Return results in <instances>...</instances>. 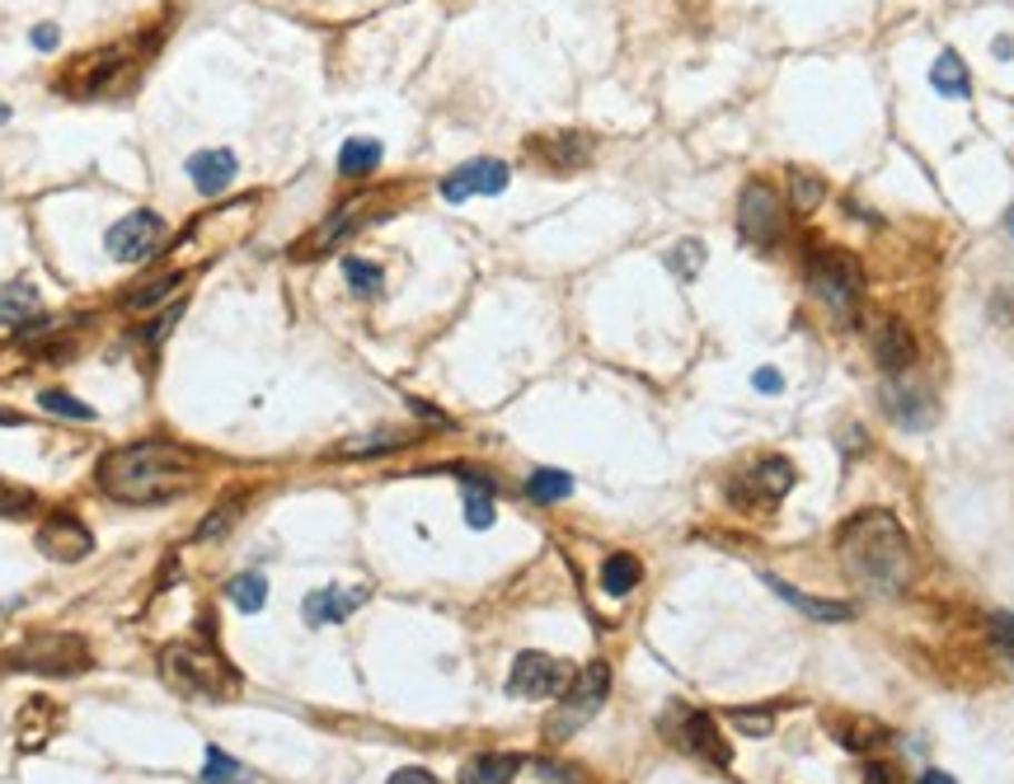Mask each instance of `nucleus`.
I'll use <instances>...</instances> for the list:
<instances>
[{
	"mask_svg": "<svg viewBox=\"0 0 1014 784\" xmlns=\"http://www.w3.org/2000/svg\"><path fill=\"white\" fill-rule=\"evenodd\" d=\"M1005 226H1010V236H1014V211H1010V221H1005Z\"/></svg>",
	"mask_w": 1014,
	"mask_h": 784,
	"instance_id": "obj_49",
	"label": "nucleus"
},
{
	"mask_svg": "<svg viewBox=\"0 0 1014 784\" xmlns=\"http://www.w3.org/2000/svg\"><path fill=\"white\" fill-rule=\"evenodd\" d=\"M517 766H521L517 756H507V752H489V756H475L470 766L460 771V780H456V784H513Z\"/></svg>",
	"mask_w": 1014,
	"mask_h": 784,
	"instance_id": "obj_23",
	"label": "nucleus"
},
{
	"mask_svg": "<svg viewBox=\"0 0 1014 784\" xmlns=\"http://www.w3.org/2000/svg\"><path fill=\"white\" fill-rule=\"evenodd\" d=\"M794 489V465L789 460H779V456H771V460H756L752 470L743 475V484H733V494L737 498H766V503H775V498H785Z\"/></svg>",
	"mask_w": 1014,
	"mask_h": 784,
	"instance_id": "obj_16",
	"label": "nucleus"
},
{
	"mask_svg": "<svg viewBox=\"0 0 1014 784\" xmlns=\"http://www.w3.org/2000/svg\"><path fill=\"white\" fill-rule=\"evenodd\" d=\"M752 386H756L760 395H779V386H785V380H779V371H775V367H760V371L752 376Z\"/></svg>",
	"mask_w": 1014,
	"mask_h": 784,
	"instance_id": "obj_40",
	"label": "nucleus"
},
{
	"mask_svg": "<svg viewBox=\"0 0 1014 784\" xmlns=\"http://www.w3.org/2000/svg\"><path fill=\"white\" fill-rule=\"evenodd\" d=\"M179 315H183V301H175V306H165V310L156 315V320H151V329H146V334H141V344H146V348H156V344H160V338H165L169 329H175V325H179Z\"/></svg>",
	"mask_w": 1014,
	"mask_h": 784,
	"instance_id": "obj_39",
	"label": "nucleus"
},
{
	"mask_svg": "<svg viewBox=\"0 0 1014 784\" xmlns=\"http://www.w3.org/2000/svg\"><path fill=\"white\" fill-rule=\"evenodd\" d=\"M930 85H935L944 99H967L972 95V76H967L958 52H940L935 57V67H930Z\"/></svg>",
	"mask_w": 1014,
	"mask_h": 784,
	"instance_id": "obj_22",
	"label": "nucleus"
},
{
	"mask_svg": "<svg viewBox=\"0 0 1014 784\" xmlns=\"http://www.w3.org/2000/svg\"><path fill=\"white\" fill-rule=\"evenodd\" d=\"M418 433H362V437H344L338 447H329V456H386V451H399V447H409Z\"/></svg>",
	"mask_w": 1014,
	"mask_h": 784,
	"instance_id": "obj_21",
	"label": "nucleus"
},
{
	"mask_svg": "<svg viewBox=\"0 0 1014 784\" xmlns=\"http://www.w3.org/2000/svg\"><path fill=\"white\" fill-rule=\"evenodd\" d=\"M921 784H958V780H954V775H944V771H925V775H921Z\"/></svg>",
	"mask_w": 1014,
	"mask_h": 784,
	"instance_id": "obj_46",
	"label": "nucleus"
},
{
	"mask_svg": "<svg viewBox=\"0 0 1014 784\" xmlns=\"http://www.w3.org/2000/svg\"><path fill=\"white\" fill-rule=\"evenodd\" d=\"M766 587L775 592V597H785L794 611H803L808 621H817V625H832V621H855V602H817V597H808V592H794L785 578H775V574H766Z\"/></svg>",
	"mask_w": 1014,
	"mask_h": 784,
	"instance_id": "obj_19",
	"label": "nucleus"
},
{
	"mask_svg": "<svg viewBox=\"0 0 1014 784\" xmlns=\"http://www.w3.org/2000/svg\"><path fill=\"white\" fill-rule=\"evenodd\" d=\"M236 156L230 151H217V146H211V151H198V156H188V179H193V188L202 198H221L226 188H230V179H236Z\"/></svg>",
	"mask_w": 1014,
	"mask_h": 784,
	"instance_id": "obj_17",
	"label": "nucleus"
},
{
	"mask_svg": "<svg viewBox=\"0 0 1014 784\" xmlns=\"http://www.w3.org/2000/svg\"><path fill=\"white\" fill-rule=\"evenodd\" d=\"M226 597L236 602L245 616H254V611L268 606V583H264V574H240V578L226 583Z\"/></svg>",
	"mask_w": 1014,
	"mask_h": 784,
	"instance_id": "obj_28",
	"label": "nucleus"
},
{
	"mask_svg": "<svg viewBox=\"0 0 1014 784\" xmlns=\"http://www.w3.org/2000/svg\"><path fill=\"white\" fill-rule=\"evenodd\" d=\"M344 278L352 287V296H376L380 282H386V272H380V264H371V259H344Z\"/></svg>",
	"mask_w": 1014,
	"mask_h": 784,
	"instance_id": "obj_31",
	"label": "nucleus"
},
{
	"mask_svg": "<svg viewBox=\"0 0 1014 784\" xmlns=\"http://www.w3.org/2000/svg\"><path fill=\"white\" fill-rule=\"evenodd\" d=\"M33 48H38V52H52V48H57V29H52V24H38V29H33Z\"/></svg>",
	"mask_w": 1014,
	"mask_h": 784,
	"instance_id": "obj_43",
	"label": "nucleus"
},
{
	"mask_svg": "<svg viewBox=\"0 0 1014 784\" xmlns=\"http://www.w3.org/2000/svg\"><path fill=\"white\" fill-rule=\"evenodd\" d=\"M822 193H827V188H822V179L813 169H789V198L798 211H813L822 202Z\"/></svg>",
	"mask_w": 1014,
	"mask_h": 784,
	"instance_id": "obj_33",
	"label": "nucleus"
},
{
	"mask_svg": "<svg viewBox=\"0 0 1014 784\" xmlns=\"http://www.w3.org/2000/svg\"><path fill=\"white\" fill-rule=\"evenodd\" d=\"M841 559L845 568L874 592H897L906 583V532L897 526L893 513H859L851 526L841 532Z\"/></svg>",
	"mask_w": 1014,
	"mask_h": 784,
	"instance_id": "obj_2",
	"label": "nucleus"
},
{
	"mask_svg": "<svg viewBox=\"0 0 1014 784\" xmlns=\"http://www.w3.org/2000/svg\"><path fill=\"white\" fill-rule=\"evenodd\" d=\"M808 287L822 306L851 310L864 291V268H859L855 254H845V249H813L808 254Z\"/></svg>",
	"mask_w": 1014,
	"mask_h": 784,
	"instance_id": "obj_5",
	"label": "nucleus"
},
{
	"mask_svg": "<svg viewBox=\"0 0 1014 784\" xmlns=\"http://www.w3.org/2000/svg\"><path fill=\"white\" fill-rule=\"evenodd\" d=\"M568 686V663L549 658V653H521L507 672V691L517 701H549V695H564Z\"/></svg>",
	"mask_w": 1014,
	"mask_h": 784,
	"instance_id": "obj_8",
	"label": "nucleus"
},
{
	"mask_svg": "<svg viewBox=\"0 0 1014 784\" xmlns=\"http://www.w3.org/2000/svg\"><path fill=\"white\" fill-rule=\"evenodd\" d=\"M19 667H33V672H52V676H67V672H84L90 667V653H84L80 639L71 634H42V639H29L24 648L14 653Z\"/></svg>",
	"mask_w": 1014,
	"mask_h": 784,
	"instance_id": "obj_9",
	"label": "nucleus"
},
{
	"mask_svg": "<svg viewBox=\"0 0 1014 784\" xmlns=\"http://www.w3.org/2000/svg\"><path fill=\"white\" fill-rule=\"evenodd\" d=\"M507 179H513V169H507L503 160H470V165H460L456 175L441 179V198H447V202H465L475 193L494 198V193L507 188Z\"/></svg>",
	"mask_w": 1014,
	"mask_h": 784,
	"instance_id": "obj_11",
	"label": "nucleus"
},
{
	"mask_svg": "<svg viewBox=\"0 0 1014 784\" xmlns=\"http://www.w3.org/2000/svg\"><path fill=\"white\" fill-rule=\"evenodd\" d=\"M639 578H644V568H639L634 555H610L602 564V592H606V597H629V592L639 587Z\"/></svg>",
	"mask_w": 1014,
	"mask_h": 784,
	"instance_id": "obj_26",
	"label": "nucleus"
},
{
	"mask_svg": "<svg viewBox=\"0 0 1014 784\" xmlns=\"http://www.w3.org/2000/svg\"><path fill=\"white\" fill-rule=\"evenodd\" d=\"M179 282H183V272H165V278H156V282H146V287H132V291L122 296V306H127V310H146V306H156L160 296L179 291Z\"/></svg>",
	"mask_w": 1014,
	"mask_h": 784,
	"instance_id": "obj_32",
	"label": "nucleus"
},
{
	"mask_svg": "<svg viewBox=\"0 0 1014 784\" xmlns=\"http://www.w3.org/2000/svg\"><path fill=\"white\" fill-rule=\"evenodd\" d=\"M0 423H19V414H10V409H0Z\"/></svg>",
	"mask_w": 1014,
	"mask_h": 784,
	"instance_id": "obj_48",
	"label": "nucleus"
},
{
	"mask_svg": "<svg viewBox=\"0 0 1014 784\" xmlns=\"http://www.w3.org/2000/svg\"><path fill=\"white\" fill-rule=\"evenodd\" d=\"M38 549H42L48 559L76 564V559H84V555L95 549V536L84 532V522L67 517V513H57V517L42 522V532H38Z\"/></svg>",
	"mask_w": 1014,
	"mask_h": 784,
	"instance_id": "obj_12",
	"label": "nucleus"
},
{
	"mask_svg": "<svg viewBox=\"0 0 1014 784\" xmlns=\"http://www.w3.org/2000/svg\"><path fill=\"white\" fill-rule=\"evenodd\" d=\"M38 405L48 409V414H57V418H76V423H95V418H99L90 405H84V399L67 395V390H42V395H38Z\"/></svg>",
	"mask_w": 1014,
	"mask_h": 784,
	"instance_id": "obj_30",
	"label": "nucleus"
},
{
	"mask_svg": "<svg viewBox=\"0 0 1014 784\" xmlns=\"http://www.w3.org/2000/svg\"><path fill=\"white\" fill-rule=\"evenodd\" d=\"M737 230H743L747 245L771 249L785 236V207H779L771 183H747L743 198H737Z\"/></svg>",
	"mask_w": 1014,
	"mask_h": 784,
	"instance_id": "obj_7",
	"label": "nucleus"
},
{
	"mask_svg": "<svg viewBox=\"0 0 1014 784\" xmlns=\"http://www.w3.org/2000/svg\"><path fill=\"white\" fill-rule=\"evenodd\" d=\"M667 268H672L682 282H690L695 272L705 268V245H700V240H682V245H676V249L667 254Z\"/></svg>",
	"mask_w": 1014,
	"mask_h": 784,
	"instance_id": "obj_34",
	"label": "nucleus"
},
{
	"mask_svg": "<svg viewBox=\"0 0 1014 784\" xmlns=\"http://www.w3.org/2000/svg\"><path fill=\"white\" fill-rule=\"evenodd\" d=\"M526 494H531L536 503H559V498H568L574 494V475L568 470H531V479H526Z\"/></svg>",
	"mask_w": 1014,
	"mask_h": 784,
	"instance_id": "obj_27",
	"label": "nucleus"
},
{
	"mask_svg": "<svg viewBox=\"0 0 1014 784\" xmlns=\"http://www.w3.org/2000/svg\"><path fill=\"white\" fill-rule=\"evenodd\" d=\"M367 597H371V587H320V592H310L301 611L310 625H344Z\"/></svg>",
	"mask_w": 1014,
	"mask_h": 784,
	"instance_id": "obj_15",
	"label": "nucleus"
},
{
	"mask_svg": "<svg viewBox=\"0 0 1014 784\" xmlns=\"http://www.w3.org/2000/svg\"><path fill=\"white\" fill-rule=\"evenodd\" d=\"M606 691H610V667H606V663L583 667L574 682L564 686V701H559V709L549 714V724H545L549 743H564V737H574V733L587 724V718L606 705Z\"/></svg>",
	"mask_w": 1014,
	"mask_h": 784,
	"instance_id": "obj_4",
	"label": "nucleus"
},
{
	"mask_svg": "<svg viewBox=\"0 0 1014 784\" xmlns=\"http://www.w3.org/2000/svg\"><path fill=\"white\" fill-rule=\"evenodd\" d=\"M160 245H165V221L156 217V211H127L122 221L109 226V236H103V249H109L118 264L156 259Z\"/></svg>",
	"mask_w": 1014,
	"mask_h": 784,
	"instance_id": "obj_6",
	"label": "nucleus"
},
{
	"mask_svg": "<svg viewBox=\"0 0 1014 784\" xmlns=\"http://www.w3.org/2000/svg\"><path fill=\"white\" fill-rule=\"evenodd\" d=\"M160 672L179 695H230V691H236V672L221 663V653L198 648V644L165 648Z\"/></svg>",
	"mask_w": 1014,
	"mask_h": 784,
	"instance_id": "obj_3",
	"label": "nucleus"
},
{
	"mask_svg": "<svg viewBox=\"0 0 1014 784\" xmlns=\"http://www.w3.org/2000/svg\"><path fill=\"white\" fill-rule=\"evenodd\" d=\"M99 489L118 503H165L188 489V451L169 441H132L99 460Z\"/></svg>",
	"mask_w": 1014,
	"mask_h": 784,
	"instance_id": "obj_1",
	"label": "nucleus"
},
{
	"mask_svg": "<svg viewBox=\"0 0 1014 784\" xmlns=\"http://www.w3.org/2000/svg\"><path fill=\"white\" fill-rule=\"evenodd\" d=\"M207 784H249V771L240 766L236 756H226L221 747H207V771H202Z\"/></svg>",
	"mask_w": 1014,
	"mask_h": 784,
	"instance_id": "obj_29",
	"label": "nucleus"
},
{
	"mask_svg": "<svg viewBox=\"0 0 1014 784\" xmlns=\"http://www.w3.org/2000/svg\"><path fill=\"white\" fill-rule=\"evenodd\" d=\"M864 784H893V771H887V766H869V771H864Z\"/></svg>",
	"mask_w": 1014,
	"mask_h": 784,
	"instance_id": "obj_44",
	"label": "nucleus"
},
{
	"mask_svg": "<svg viewBox=\"0 0 1014 784\" xmlns=\"http://www.w3.org/2000/svg\"><path fill=\"white\" fill-rule=\"evenodd\" d=\"M883 409L893 423L902 428H925L930 418H935V399H930L925 386H906V380H887L883 386Z\"/></svg>",
	"mask_w": 1014,
	"mask_h": 784,
	"instance_id": "obj_14",
	"label": "nucleus"
},
{
	"mask_svg": "<svg viewBox=\"0 0 1014 784\" xmlns=\"http://www.w3.org/2000/svg\"><path fill=\"white\" fill-rule=\"evenodd\" d=\"M29 315H38V287L33 282H0V325L19 329L29 325Z\"/></svg>",
	"mask_w": 1014,
	"mask_h": 784,
	"instance_id": "obj_20",
	"label": "nucleus"
},
{
	"mask_svg": "<svg viewBox=\"0 0 1014 784\" xmlns=\"http://www.w3.org/2000/svg\"><path fill=\"white\" fill-rule=\"evenodd\" d=\"M991 52H996L1001 61H1010V52H1014V38H1010V33H1001L996 42H991Z\"/></svg>",
	"mask_w": 1014,
	"mask_h": 784,
	"instance_id": "obj_45",
	"label": "nucleus"
},
{
	"mask_svg": "<svg viewBox=\"0 0 1014 784\" xmlns=\"http://www.w3.org/2000/svg\"><path fill=\"white\" fill-rule=\"evenodd\" d=\"M10 122V103H0V127H6Z\"/></svg>",
	"mask_w": 1014,
	"mask_h": 784,
	"instance_id": "obj_47",
	"label": "nucleus"
},
{
	"mask_svg": "<svg viewBox=\"0 0 1014 784\" xmlns=\"http://www.w3.org/2000/svg\"><path fill=\"white\" fill-rule=\"evenodd\" d=\"M390 784H437L433 771H422V766H405V771H395Z\"/></svg>",
	"mask_w": 1014,
	"mask_h": 784,
	"instance_id": "obj_41",
	"label": "nucleus"
},
{
	"mask_svg": "<svg viewBox=\"0 0 1014 784\" xmlns=\"http://www.w3.org/2000/svg\"><path fill=\"white\" fill-rule=\"evenodd\" d=\"M236 517H240V503H226L221 513H211V517L198 526V540H202V545H207V540H221L230 526H236Z\"/></svg>",
	"mask_w": 1014,
	"mask_h": 784,
	"instance_id": "obj_36",
	"label": "nucleus"
},
{
	"mask_svg": "<svg viewBox=\"0 0 1014 784\" xmlns=\"http://www.w3.org/2000/svg\"><path fill=\"white\" fill-rule=\"evenodd\" d=\"M465 522L475 532H489L494 526V494L489 489H465Z\"/></svg>",
	"mask_w": 1014,
	"mask_h": 784,
	"instance_id": "obj_35",
	"label": "nucleus"
},
{
	"mask_svg": "<svg viewBox=\"0 0 1014 784\" xmlns=\"http://www.w3.org/2000/svg\"><path fill=\"white\" fill-rule=\"evenodd\" d=\"M864 334H869V353L883 371L916 367V334L906 329V320H897V315H874Z\"/></svg>",
	"mask_w": 1014,
	"mask_h": 784,
	"instance_id": "obj_10",
	"label": "nucleus"
},
{
	"mask_svg": "<svg viewBox=\"0 0 1014 784\" xmlns=\"http://www.w3.org/2000/svg\"><path fill=\"white\" fill-rule=\"evenodd\" d=\"M376 165H380V141H371V137H352L338 151V175L344 179H367Z\"/></svg>",
	"mask_w": 1014,
	"mask_h": 784,
	"instance_id": "obj_25",
	"label": "nucleus"
},
{
	"mask_svg": "<svg viewBox=\"0 0 1014 784\" xmlns=\"http://www.w3.org/2000/svg\"><path fill=\"white\" fill-rule=\"evenodd\" d=\"M991 634H996L1005 648H1014V616H996V621H991Z\"/></svg>",
	"mask_w": 1014,
	"mask_h": 784,
	"instance_id": "obj_42",
	"label": "nucleus"
},
{
	"mask_svg": "<svg viewBox=\"0 0 1014 784\" xmlns=\"http://www.w3.org/2000/svg\"><path fill=\"white\" fill-rule=\"evenodd\" d=\"M362 207H367V202H344V207H338L334 217H329V221H325V226L315 230V236L301 245V254H325V249H334V245L344 240L348 230L357 226V217H362Z\"/></svg>",
	"mask_w": 1014,
	"mask_h": 784,
	"instance_id": "obj_24",
	"label": "nucleus"
},
{
	"mask_svg": "<svg viewBox=\"0 0 1014 784\" xmlns=\"http://www.w3.org/2000/svg\"><path fill=\"white\" fill-rule=\"evenodd\" d=\"M592 151H597V141H592L587 132H549V137L531 141V156H540L555 175H574V169H583L592 160Z\"/></svg>",
	"mask_w": 1014,
	"mask_h": 784,
	"instance_id": "obj_13",
	"label": "nucleus"
},
{
	"mask_svg": "<svg viewBox=\"0 0 1014 784\" xmlns=\"http://www.w3.org/2000/svg\"><path fill=\"white\" fill-rule=\"evenodd\" d=\"M728 724L743 728V733H752V737H766V733L775 728V718H771V709H760V714H752V709H733Z\"/></svg>",
	"mask_w": 1014,
	"mask_h": 784,
	"instance_id": "obj_37",
	"label": "nucleus"
},
{
	"mask_svg": "<svg viewBox=\"0 0 1014 784\" xmlns=\"http://www.w3.org/2000/svg\"><path fill=\"white\" fill-rule=\"evenodd\" d=\"M676 743H682L686 752H695V756L714 761V766H728V747H724V737H718L709 714H695V709L682 714V733H676Z\"/></svg>",
	"mask_w": 1014,
	"mask_h": 784,
	"instance_id": "obj_18",
	"label": "nucleus"
},
{
	"mask_svg": "<svg viewBox=\"0 0 1014 784\" xmlns=\"http://www.w3.org/2000/svg\"><path fill=\"white\" fill-rule=\"evenodd\" d=\"M33 507V494L29 489H14V484L0 479V517H24Z\"/></svg>",
	"mask_w": 1014,
	"mask_h": 784,
	"instance_id": "obj_38",
	"label": "nucleus"
}]
</instances>
